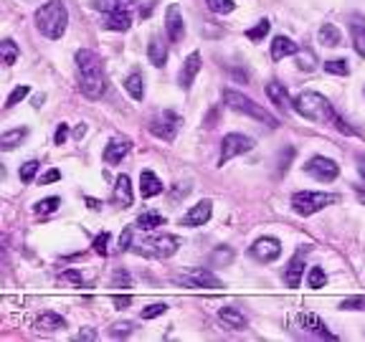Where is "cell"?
Here are the masks:
<instances>
[{
    "mask_svg": "<svg viewBox=\"0 0 365 342\" xmlns=\"http://www.w3.org/2000/svg\"><path fill=\"white\" fill-rule=\"evenodd\" d=\"M337 203V196L335 193H315V190H299L292 196V208L299 216H312V213L322 211L327 205Z\"/></svg>",
    "mask_w": 365,
    "mask_h": 342,
    "instance_id": "obj_5",
    "label": "cell"
},
{
    "mask_svg": "<svg viewBox=\"0 0 365 342\" xmlns=\"http://www.w3.org/2000/svg\"><path fill=\"white\" fill-rule=\"evenodd\" d=\"M357 173H360V178L365 180V160L360 158V165H357Z\"/></svg>",
    "mask_w": 365,
    "mask_h": 342,
    "instance_id": "obj_55",
    "label": "cell"
},
{
    "mask_svg": "<svg viewBox=\"0 0 365 342\" xmlns=\"http://www.w3.org/2000/svg\"><path fill=\"white\" fill-rule=\"evenodd\" d=\"M112 284L114 287H129L132 279H129V274L124 272V269H117V272L112 274Z\"/></svg>",
    "mask_w": 365,
    "mask_h": 342,
    "instance_id": "obj_45",
    "label": "cell"
},
{
    "mask_svg": "<svg viewBox=\"0 0 365 342\" xmlns=\"http://www.w3.org/2000/svg\"><path fill=\"white\" fill-rule=\"evenodd\" d=\"M124 89L129 91V97L135 99V102H142L144 99V79L142 74H129L124 79Z\"/></svg>",
    "mask_w": 365,
    "mask_h": 342,
    "instance_id": "obj_27",
    "label": "cell"
},
{
    "mask_svg": "<svg viewBox=\"0 0 365 342\" xmlns=\"http://www.w3.org/2000/svg\"><path fill=\"white\" fill-rule=\"evenodd\" d=\"M294 53H299V46H297L292 38L277 36L272 41V59L274 61H281V59H287V56H294Z\"/></svg>",
    "mask_w": 365,
    "mask_h": 342,
    "instance_id": "obj_20",
    "label": "cell"
},
{
    "mask_svg": "<svg viewBox=\"0 0 365 342\" xmlns=\"http://www.w3.org/2000/svg\"><path fill=\"white\" fill-rule=\"evenodd\" d=\"M317 38L325 46H340V30L335 28L333 23H325V26L317 30Z\"/></svg>",
    "mask_w": 365,
    "mask_h": 342,
    "instance_id": "obj_30",
    "label": "cell"
},
{
    "mask_svg": "<svg viewBox=\"0 0 365 342\" xmlns=\"http://www.w3.org/2000/svg\"><path fill=\"white\" fill-rule=\"evenodd\" d=\"M269 28H272V23L264 18V21H259L254 28L246 30V38H249V41H254V44H259V41H264V36L269 33Z\"/></svg>",
    "mask_w": 365,
    "mask_h": 342,
    "instance_id": "obj_33",
    "label": "cell"
},
{
    "mask_svg": "<svg viewBox=\"0 0 365 342\" xmlns=\"http://www.w3.org/2000/svg\"><path fill=\"white\" fill-rule=\"evenodd\" d=\"M76 66H79V89L86 99H102L106 91L104 64L97 53L89 48L76 51Z\"/></svg>",
    "mask_w": 365,
    "mask_h": 342,
    "instance_id": "obj_1",
    "label": "cell"
},
{
    "mask_svg": "<svg viewBox=\"0 0 365 342\" xmlns=\"http://www.w3.org/2000/svg\"><path fill=\"white\" fill-rule=\"evenodd\" d=\"M132 322H117V325H112V330H109V334L112 337H129L132 334Z\"/></svg>",
    "mask_w": 365,
    "mask_h": 342,
    "instance_id": "obj_43",
    "label": "cell"
},
{
    "mask_svg": "<svg viewBox=\"0 0 365 342\" xmlns=\"http://www.w3.org/2000/svg\"><path fill=\"white\" fill-rule=\"evenodd\" d=\"M38 160H28V162H26V165H21V180L23 182H33V178H36V173H38Z\"/></svg>",
    "mask_w": 365,
    "mask_h": 342,
    "instance_id": "obj_40",
    "label": "cell"
},
{
    "mask_svg": "<svg viewBox=\"0 0 365 342\" xmlns=\"http://www.w3.org/2000/svg\"><path fill=\"white\" fill-rule=\"evenodd\" d=\"M173 281L188 289H221L223 287L218 276L213 272H208V269H190V272H185V274H178Z\"/></svg>",
    "mask_w": 365,
    "mask_h": 342,
    "instance_id": "obj_8",
    "label": "cell"
},
{
    "mask_svg": "<svg viewBox=\"0 0 365 342\" xmlns=\"http://www.w3.org/2000/svg\"><path fill=\"white\" fill-rule=\"evenodd\" d=\"M211 213H213V203L208 200V198H205V200L196 203L188 213H185V216H182L180 226H188V228L203 226V223H208V220H211Z\"/></svg>",
    "mask_w": 365,
    "mask_h": 342,
    "instance_id": "obj_13",
    "label": "cell"
},
{
    "mask_svg": "<svg viewBox=\"0 0 365 342\" xmlns=\"http://www.w3.org/2000/svg\"><path fill=\"white\" fill-rule=\"evenodd\" d=\"M41 104H44V94H38V97L33 99V106H41Z\"/></svg>",
    "mask_w": 365,
    "mask_h": 342,
    "instance_id": "obj_56",
    "label": "cell"
},
{
    "mask_svg": "<svg viewBox=\"0 0 365 342\" xmlns=\"http://www.w3.org/2000/svg\"><path fill=\"white\" fill-rule=\"evenodd\" d=\"M129 147H132V142H129L127 137H122V140H112V142L104 147V162L106 165H120L122 158L129 152Z\"/></svg>",
    "mask_w": 365,
    "mask_h": 342,
    "instance_id": "obj_18",
    "label": "cell"
},
{
    "mask_svg": "<svg viewBox=\"0 0 365 342\" xmlns=\"http://www.w3.org/2000/svg\"><path fill=\"white\" fill-rule=\"evenodd\" d=\"M30 94V86L28 84H21V86H15L13 91H10V97L6 99V109H13L15 104H18V102H21V99H26Z\"/></svg>",
    "mask_w": 365,
    "mask_h": 342,
    "instance_id": "obj_37",
    "label": "cell"
},
{
    "mask_svg": "<svg viewBox=\"0 0 365 342\" xmlns=\"http://www.w3.org/2000/svg\"><path fill=\"white\" fill-rule=\"evenodd\" d=\"M223 102H226L228 109H234V112H238V114H246V117H254V120L264 122L266 127H272V129L279 127V120H277L272 112H266L264 106L256 104L254 99L243 97L241 91L226 89V91H223Z\"/></svg>",
    "mask_w": 365,
    "mask_h": 342,
    "instance_id": "obj_4",
    "label": "cell"
},
{
    "mask_svg": "<svg viewBox=\"0 0 365 342\" xmlns=\"http://www.w3.org/2000/svg\"><path fill=\"white\" fill-rule=\"evenodd\" d=\"M292 104H294L297 114H302L304 120L317 122V124L335 122V117H337L333 104H330L322 94H317V91H302V94H297V99L292 102Z\"/></svg>",
    "mask_w": 365,
    "mask_h": 342,
    "instance_id": "obj_3",
    "label": "cell"
},
{
    "mask_svg": "<svg viewBox=\"0 0 365 342\" xmlns=\"http://www.w3.org/2000/svg\"><path fill=\"white\" fill-rule=\"evenodd\" d=\"M205 6L211 8L213 13L226 15V13H231V10H234L236 3H234V0H205Z\"/></svg>",
    "mask_w": 365,
    "mask_h": 342,
    "instance_id": "obj_38",
    "label": "cell"
},
{
    "mask_svg": "<svg viewBox=\"0 0 365 342\" xmlns=\"http://www.w3.org/2000/svg\"><path fill=\"white\" fill-rule=\"evenodd\" d=\"M251 254H254V258H256V261H264V264H269V261H274V258H279L281 241H279V238H274V236H264V238H259V241L251 246Z\"/></svg>",
    "mask_w": 365,
    "mask_h": 342,
    "instance_id": "obj_12",
    "label": "cell"
},
{
    "mask_svg": "<svg viewBox=\"0 0 365 342\" xmlns=\"http://www.w3.org/2000/svg\"><path fill=\"white\" fill-rule=\"evenodd\" d=\"M140 193H142V198H155L162 193V182H160V178L152 170H142L140 173Z\"/></svg>",
    "mask_w": 365,
    "mask_h": 342,
    "instance_id": "obj_22",
    "label": "cell"
},
{
    "mask_svg": "<svg viewBox=\"0 0 365 342\" xmlns=\"http://www.w3.org/2000/svg\"><path fill=\"white\" fill-rule=\"evenodd\" d=\"M127 249H132V231L129 228L120 236V251H127Z\"/></svg>",
    "mask_w": 365,
    "mask_h": 342,
    "instance_id": "obj_51",
    "label": "cell"
},
{
    "mask_svg": "<svg viewBox=\"0 0 365 342\" xmlns=\"http://www.w3.org/2000/svg\"><path fill=\"white\" fill-rule=\"evenodd\" d=\"M234 261V251L228 249V246H218V249L211 254V264L213 266H228Z\"/></svg>",
    "mask_w": 365,
    "mask_h": 342,
    "instance_id": "obj_32",
    "label": "cell"
},
{
    "mask_svg": "<svg viewBox=\"0 0 365 342\" xmlns=\"http://www.w3.org/2000/svg\"><path fill=\"white\" fill-rule=\"evenodd\" d=\"M26 137H28V129L26 127H18V129H10V132H6V135L0 137V147H3V150H13L15 144H21L23 140H26Z\"/></svg>",
    "mask_w": 365,
    "mask_h": 342,
    "instance_id": "obj_28",
    "label": "cell"
},
{
    "mask_svg": "<svg viewBox=\"0 0 365 342\" xmlns=\"http://www.w3.org/2000/svg\"><path fill=\"white\" fill-rule=\"evenodd\" d=\"M135 3L137 0H102L99 8L109 13V10H129V8H135Z\"/></svg>",
    "mask_w": 365,
    "mask_h": 342,
    "instance_id": "obj_36",
    "label": "cell"
},
{
    "mask_svg": "<svg viewBox=\"0 0 365 342\" xmlns=\"http://www.w3.org/2000/svg\"><path fill=\"white\" fill-rule=\"evenodd\" d=\"M307 284L312 289H322L327 284V276H325V269L322 266H312L310 274H307Z\"/></svg>",
    "mask_w": 365,
    "mask_h": 342,
    "instance_id": "obj_34",
    "label": "cell"
},
{
    "mask_svg": "<svg viewBox=\"0 0 365 342\" xmlns=\"http://www.w3.org/2000/svg\"><path fill=\"white\" fill-rule=\"evenodd\" d=\"M86 203H89L91 211H99V208H102V203H99V200H94V198H86Z\"/></svg>",
    "mask_w": 365,
    "mask_h": 342,
    "instance_id": "obj_53",
    "label": "cell"
},
{
    "mask_svg": "<svg viewBox=\"0 0 365 342\" xmlns=\"http://www.w3.org/2000/svg\"><path fill=\"white\" fill-rule=\"evenodd\" d=\"M132 26V18H129V10H109L104 15V28L109 30H127Z\"/></svg>",
    "mask_w": 365,
    "mask_h": 342,
    "instance_id": "obj_26",
    "label": "cell"
},
{
    "mask_svg": "<svg viewBox=\"0 0 365 342\" xmlns=\"http://www.w3.org/2000/svg\"><path fill=\"white\" fill-rule=\"evenodd\" d=\"M325 71L327 74H335V76H348L350 66L345 59H333V61H325Z\"/></svg>",
    "mask_w": 365,
    "mask_h": 342,
    "instance_id": "obj_35",
    "label": "cell"
},
{
    "mask_svg": "<svg viewBox=\"0 0 365 342\" xmlns=\"http://www.w3.org/2000/svg\"><path fill=\"white\" fill-rule=\"evenodd\" d=\"M61 205V198H44V200H38L36 203V213L46 216V213H53L56 208Z\"/></svg>",
    "mask_w": 365,
    "mask_h": 342,
    "instance_id": "obj_41",
    "label": "cell"
},
{
    "mask_svg": "<svg viewBox=\"0 0 365 342\" xmlns=\"http://www.w3.org/2000/svg\"><path fill=\"white\" fill-rule=\"evenodd\" d=\"M340 310H355V312H365V296L363 294H355V296H348L340 302Z\"/></svg>",
    "mask_w": 365,
    "mask_h": 342,
    "instance_id": "obj_39",
    "label": "cell"
},
{
    "mask_svg": "<svg viewBox=\"0 0 365 342\" xmlns=\"http://www.w3.org/2000/svg\"><path fill=\"white\" fill-rule=\"evenodd\" d=\"M64 327H66V319L56 314V312H44L36 319V330H41V332H56V330H64Z\"/></svg>",
    "mask_w": 365,
    "mask_h": 342,
    "instance_id": "obj_25",
    "label": "cell"
},
{
    "mask_svg": "<svg viewBox=\"0 0 365 342\" xmlns=\"http://www.w3.org/2000/svg\"><path fill=\"white\" fill-rule=\"evenodd\" d=\"M84 132H86V127H84V124H82V127H76L74 135H76V137H84Z\"/></svg>",
    "mask_w": 365,
    "mask_h": 342,
    "instance_id": "obj_57",
    "label": "cell"
},
{
    "mask_svg": "<svg viewBox=\"0 0 365 342\" xmlns=\"http://www.w3.org/2000/svg\"><path fill=\"white\" fill-rule=\"evenodd\" d=\"M66 26H68V10L61 0H48L44 6L36 10V28L44 33L46 38H61L66 33Z\"/></svg>",
    "mask_w": 365,
    "mask_h": 342,
    "instance_id": "obj_2",
    "label": "cell"
},
{
    "mask_svg": "<svg viewBox=\"0 0 365 342\" xmlns=\"http://www.w3.org/2000/svg\"><path fill=\"white\" fill-rule=\"evenodd\" d=\"M218 319L226 327H231V330H246L249 327V319L243 317V312H238L236 307H221Z\"/></svg>",
    "mask_w": 365,
    "mask_h": 342,
    "instance_id": "obj_21",
    "label": "cell"
},
{
    "mask_svg": "<svg viewBox=\"0 0 365 342\" xmlns=\"http://www.w3.org/2000/svg\"><path fill=\"white\" fill-rule=\"evenodd\" d=\"M112 304L117 307V310H127L129 304H132V296H129V294H114Z\"/></svg>",
    "mask_w": 365,
    "mask_h": 342,
    "instance_id": "obj_48",
    "label": "cell"
},
{
    "mask_svg": "<svg viewBox=\"0 0 365 342\" xmlns=\"http://www.w3.org/2000/svg\"><path fill=\"white\" fill-rule=\"evenodd\" d=\"M307 246L297 251L294 256L289 258L287 269H284V281H287V287H299V281H302V274H304V254H307Z\"/></svg>",
    "mask_w": 365,
    "mask_h": 342,
    "instance_id": "obj_14",
    "label": "cell"
},
{
    "mask_svg": "<svg viewBox=\"0 0 365 342\" xmlns=\"http://www.w3.org/2000/svg\"><path fill=\"white\" fill-rule=\"evenodd\" d=\"M178 249H180L178 236H158V238H147V241L137 243L132 251L147 258H170Z\"/></svg>",
    "mask_w": 365,
    "mask_h": 342,
    "instance_id": "obj_6",
    "label": "cell"
},
{
    "mask_svg": "<svg viewBox=\"0 0 365 342\" xmlns=\"http://www.w3.org/2000/svg\"><path fill=\"white\" fill-rule=\"evenodd\" d=\"M76 340H97V332L91 327H86V330H82V332L76 334Z\"/></svg>",
    "mask_w": 365,
    "mask_h": 342,
    "instance_id": "obj_52",
    "label": "cell"
},
{
    "mask_svg": "<svg viewBox=\"0 0 365 342\" xmlns=\"http://www.w3.org/2000/svg\"><path fill=\"white\" fill-rule=\"evenodd\" d=\"M137 226L142 228V231H152V228L158 226H165V218L158 211H144L137 216Z\"/></svg>",
    "mask_w": 365,
    "mask_h": 342,
    "instance_id": "obj_29",
    "label": "cell"
},
{
    "mask_svg": "<svg viewBox=\"0 0 365 342\" xmlns=\"http://www.w3.org/2000/svg\"><path fill=\"white\" fill-rule=\"evenodd\" d=\"M0 53H3V64H6V66H13L15 61H18V56H21L18 46H15L10 38H6V41L0 44Z\"/></svg>",
    "mask_w": 365,
    "mask_h": 342,
    "instance_id": "obj_31",
    "label": "cell"
},
{
    "mask_svg": "<svg viewBox=\"0 0 365 342\" xmlns=\"http://www.w3.org/2000/svg\"><path fill=\"white\" fill-rule=\"evenodd\" d=\"M106 243H109V234H99L97 238H94V251L97 254H102V256H106Z\"/></svg>",
    "mask_w": 365,
    "mask_h": 342,
    "instance_id": "obj_46",
    "label": "cell"
},
{
    "mask_svg": "<svg viewBox=\"0 0 365 342\" xmlns=\"http://www.w3.org/2000/svg\"><path fill=\"white\" fill-rule=\"evenodd\" d=\"M198 71H200V53L193 51L188 59H185V64H182L180 74H178L180 89H190V84H193V79L198 76Z\"/></svg>",
    "mask_w": 365,
    "mask_h": 342,
    "instance_id": "obj_15",
    "label": "cell"
},
{
    "mask_svg": "<svg viewBox=\"0 0 365 342\" xmlns=\"http://www.w3.org/2000/svg\"><path fill=\"white\" fill-rule=\"evenodd\" d=\"M165 310H167L165 302L150 304V307H144V310H142V319H155V317H160V314H162Z\"/></svg>",
    "mask_w": 365,
    "mask_h": 342,
    "instance_id": "obj_44",
    "label": "cell"
},
{
    "mask_svg": "<svg viewBox=\"0 0 365 342\" xmlns=\"http://www.w3.org/2000/svg\"><path fill=\"white\" fill-rule=\"evenodd\" d=\"M254 147V140L246 135H226L223 142H221V158H218V165H226L228 160H234L236 155H243Z\"/></svg>",
    "mask_w": 365,
    "mask_h": 342,
    "instance_id": "obj_9",
    "label": "cell"
},
{
    "mask_svg": "<svg viewBox=\"0 0 365 342\" xmlns=\"http://www.w3.org/2000/svg\"><path fill=\"white\" fill-rule=\"evenodd\" d=\"M355 193H357V198H360V200L365 203V190H363V185H355Z\"/></svg>",
    "mask_w": 365,
    "mask_h": 342,
    "instance_id": "obj_54",
    "label": "cell"
},
{
    "mask_svg": "<svg viewBox=\"0 0 365 342\" xmlns=\"http://www.w3.org/2000/svg\"><path fill=\"white\" fill-rule=\"evenodd\" d=\"M266 97L272 99L274 104L279 106V109H284V112H289L292 109V102H289V94H287V89H284V84H279V82H269L266 84Z\"/></svg>",
    "mask_w": 365,
    "mask_h": 342,
    "instance_id": "obj_24",
    "label": "cell"
},
{
    "mask_svg": "<svg viewBox=\"0 0 365 342\" xmlns=\"http://www.w3.org/2000/svg\"><path fill=\"white\" fill-rule=\"evenodd\" d=\"M61 279H66V281H76L79 287L84 284V276H82V272H76V269H68V272H64L61 274Z\"/></svg>",
    "mask_w": 365,
    "mask_h": 342,
    "instance_id": "obj_49",
    "label": "cell"
},
{
    "mask_svg": "<svg viewBox=\"0 0 365 342\" xmlns=\"http://www.w3.org/2000/svg\"><path fill=\"white\" fill-rule=\"evenodd\" d=\"M147 59H150L152 66H165V61H167L165 38H160V36L150 38V44H147Z\"/></svg>",
    "mask_w": 365,
    "mask_h": 342,
    "instance_id": "obj_19",
    "label": "cell"
},
{
    "mask_svg": "<svg viewBox=\"0 0 365 342\" xmlns=\"http://www.w3.org/2000/svg\"><path fill=\"white\" fill-rule=\"evenodd\" d=\"M178 129H180V117L175 112H170V109L155 114L150 120V132L158 137V140H165V142H173L175 135H178Z\"/></svg>",
    "mask_w": 365,
    "mask_h": 342,
    "instance_id": "obj_7",
    "label": "cell"
},
{
    "mask_svg": "<svg viewBox=\"0 0 365 342\" xmlns=\"http://www.w3.org/2000/svg\"><path fill=\"white\" fill-rule=\"evenodd\" d=\"M114 203L122 205V208L132 205V182H129V175H120L117 182H114Z\"/></svg>",
    "mask_w": 365,
    "mask_h": 342,
    "instance_id": "obj_23",
    "label": "cell"
},
{
    "mask_svg": "<svg viewBox=\"0 0 365 342\" xmlns=\"http://www.w3.org/2000/svg\"><path fill=\"white\" fill-rule=\"evenodd\" d=\"M350 36H353V46H355L357 56L365 59V15H350Z\"/></svg>",
    "mask_w": 365,
    "mask_h": 342,
    "instance_id": "obj_17",
    "label": "cell"
},
{
    "mask_svg": "<svg viewBox=\"0 0 365 342\" xmlns=\"http://www.w3.org/2000/svg\"><path fill=\"white\" fill-rule=\"evenodd\" d=\"M165 30H167V38L173 44H180L182 36H185V23H182V10L178 3L167 6L165 10Z\"/></svg>",
    "mask_w": 365,
    "mask_h": 342,
    "instance_id": "obj_11",
    "label": "cell"
},
{
    "mask_svg": "<svg viewBox=\"0 0 365 342\" xmlns=\"http://www.w3.org/2000/svg\"><path fill=\"white\" fill-rule=\"evenodd\" d=\"M56 180H61V173H59V170H48L46 175H41L38 185H48V182H56Z\"/></svg>",
    "mask_w": 365,
    "mask_h": 342,
    "instance_id": "obj_50",
    "label": "cell"
},
{
    "mask_svg": "<svg viewBox=\"0 0 365 342\" xmlns=\"http://www.w3.org/2000/svg\"><path fill=\"white\" fill-rule=\"evenodd\" d=\"M304 170H307V175H312L315 180L319 182H333L337 175H340V167H337V162L330 158H322V155H317V158H312L307 165H304Z\"/></svg>",
    "mask_w": 365,
    "mask_h": 342,
    "instance_id": "obj_10",
    "label": "cell"
},
{
    "mask_svg": "<svg viewBox=\"0 0 365 342\" xmlns=\"http://www.w3.org/2000/svg\"><path fill=\"white\" fill-rule=\"evenodd\" d=\"M315 64H317V59H315V53H312V51L299 53V59H297V66L302 68V71H312V68H315Z\"/></svg>",
    "mask_w": 365,
    "mask_h": 342,
    "instance_id": "obj_42",
    "label": "cell"
},
{
    "mask_svg": "<svg viewBox=\"0 0 365 342\" xmlns=\"http://www.w3.org/2000/svg\"><path fill=\"white\" fill-rule=\"evenodd\" d=\"M68 140V124H64V122H61L59 127H56V135H53V142L56 144H64Z\"/></svg>",
    "mask_w": 365,
    "mask_h": 342,
    "instance_id": "obj_47",
    "label": "cell"
},
{
    "mask_svg": "<svg viewBox=\"0 0 365 342\" xmlns=\"http://www.w3.org/2000/svg\"><path fill=\"white\" fill-rule=\"evenodd\" d=\"M299 325H302L307 332L315 334V337H327V340H335V334L327 330L325 322H322L317 314H312V312H302V314H299Z\"/></svg>",
    "mask_w": 365,
    "mask_h": 342,
    "instance_id": "obj_16",
    "label": "cell"
}]
</instances>
